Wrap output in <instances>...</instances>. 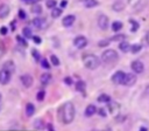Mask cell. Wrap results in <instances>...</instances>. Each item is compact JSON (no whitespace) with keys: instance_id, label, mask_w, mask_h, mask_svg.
Wrapping results in <instances>:
<instances>
[{"instance_id":"obj_1","label":"cell","mask_w":149,"mask_h":131,"mask_svg":"<svg viewBox=\"0 0 149 131\" xmlns=\"http://www.w3.org/2000/svg\"><path fill=\"white\" fill-rule=\"evenodd\" d=\"M59 119L64 123V124H70L73 122L74 116H76V108L73 105L72 102H65L59 109Z\"/></svg>"},{"instance_id":"obj_2","label":"cell","mask_w":149,"mask_h":131,"mask_svg":"<svg viewBox=\"0 0 149 131\" xmlns=\"http://www.w3.org/2000/svg\"><path fill=\"white\" fill-rule=\"evenodd\" d=\"M81 61H83L85 68H87L90 70H94L100 66V60L94 54H88V53L87 54H83Z\"/></svg>"},{"instance_id":"obj_3","label":"cell","mask_w":149,"mask_h":131,"mask_svg":"<svg viewBox=\"0 0 149 131\" xmlns=\"http://www.w3.org/2000/svg\"><path fill=\"white\" fill-rule=\"evenodd\" d=\"M118 58H119V55L114 49H106L101 54V61L106 64L114 63L115 61H118Z\"/></svg>"},{"instance_id":"obj_4","label":"cell","mask_w":149,"mask_h":131,"mask_svg":"<svg viewBox=\"0 0 149 131\" xmlns=\"http://www.w3.org/2000/svg\"><path fill=\"white\" fill-rule=\"evenodd\" d=\"M108 25H109V19L107 15L105 14H99L98 15V26L101 30H106L108 28Z\"/></svg>"},{"instance_id":"obj_5","label":"cell","mask_w":149,"mask_h":131,"mask_svg":"<svg viewBox=\"0 0 149 131\" xmlns=\"http://www.w3.org/2000/svg\"><path fill=\"white\" fill-rule=\"evenodd\" d=\"M73 44H74V47L78 48V49L85 48V47L87 46V39H86V36H84V35H78V36H76L74 40H73Z\"/></svg>"},{"instance_id":"obj_6","label":"cell","mask_w":149,"mask_h":131,"mask_svg":"<svg viewBox=\"0 0 149 131\" xmlns=\"http://www.w3.org/2000/svg\"><path fill=\"white\" fill-rule=\"evenodd\" d=\"M125 75H126V73L125 71H122V70H118V71H115L113 75H112V82L114 83V84H122L123 83V80H125Z\"/></svg>"},{"instance_id":"obj_7","label":"cell","mask_w":149,"mask_h":131,"mask_svg":"<svg viewBox=\"0 0 149 131\" xmlns=\"http://www.w3.org/2000/svg\"><path fill=\"white\" fill-rule=\"evenodd\" d=\"M136 81H137V77H136L135 74H133V73H127V74L125 75V80H123L122 85L132 87V85H134V84L136 83Z\"/></svg>"},{"instance_id":"obj_8","label":"cell","mask_w":149,"mask_h":131,"mask_svg":"<svg viewBox=\"0 0 149 131\" xmlns=\"http://www.w3.org/2000/svg\"><path fill=\"white\" fill-rule=\"evenodd\" d=\"M130 68H132V70H133L135 74H141V73H143V70H144V64H143L141 61H139V60H134V61L130 63Z\"/></svg>"},{"instance_id":"obj_9","label":"cell","mask_w":149,"mask_h":131,"mask_svg":"<svg viewBox=\"0 0 149 131\" xmlns=\"http://www.w3.org/2000/svg\"><path fill=\"white\" fill-rule=\"evenodd\" d=\"M20 81H21V83H22V85H23L24 88H30V87L33 85V83H34V78H33V76L29 75V74L21 75V76H20Z\"/></svg>"},{"instance_id":"obj_10","label":"cell","mask_w":149,"mask_h":131,"mask_svg":"<svg viewBox=\"0 0 149 131\" xmlns=\"http://www.w3.org/2000/svg\"><path fill=\"white\" fill-rule=\"evenodd\" d=\"M74 20H76V16H74L73 14H68V15H65V16L62 19V25H63L64 27H70V26L73 25Z\"/></svg>"},{"instance_id":"obj_11","label":"cell","mask_w":149,"mask_h":131,"mask_svg":"<svg viewBox=\"0 0 149 131\" xmlns=\"http://www.w3.org/2000/svg\"><path fill=\"white\" fill-rule=\"evenodd\" d=\"M9 81H10V73H8L5 69H1L0 70V83L5 85V84L9 83Z\"/></svg>"},{"instance_id":"obj_12","label":"cell","mask_w":149,"mask_h":131,"mask_svg":"<svg viewBox=\"0 0 149 131\" xmlns=\"http://www.w3.org/2000/svg\"><path fill=\"white\" fill-rule=\"evenodd\" d=\"M9 12H10V8H9V6L7 4H1L0 5V19L7 18Z\"/></svg>"},{"instance_id":"obj_13","label":"cell","mask_w":149,"mask_h":131,"mask_svg":"<svg viewBox=\"0 0 149 131\" xmlns=\"http://www.w3.org/2000/svg\"><path fill=\"white\" fill-rule=\"evenodd\" d=\"M44 22H45V19H44V18H40V16L34 18V19H33V21H31L33 26H34L36 29H41V28L43 27Z\"/></svg>"},{"instance_id":"obj_14","label":"cell","mask_w":149,"mask_h":131,"mask_svg":"<svg viewBox=\"0 0 149 131\" xmlns=\"http://www.w3.org/2000/svg\"><path fill=\"white\" fill-rule=\"evenodd\" d=\"M2 69H5V70H7L8 73L13 74V73L15 71V63H14V61H12V60H7V61L3 63Z\"/></svg>"},{"instance_id":"obj_15","label":"cell","mask_w":149,"mask_h":131,"mask_svg":"<svg viewBox=\"0 0 149 131\" xmlns=\"http://www.w3.org/2000/svg\"><path fill=\"white\" fill-rule=\"evenodd\" d=\"M51 78H52V76H51L50 73H43V74L40 76V82H41V84H43V85H48V84L50 83Z\"/></svg>"},{"instance_id":"obj_16","label":"cell","mask_w":149,"mask_h":131,"mask_svg":"<svg viewBox=\"0 0 149 131\" xmlns=\"http://www.w3.org/2000/svg\"><path fill=\"white\" fill-rule=\"evenodd\" d=\"M112 9L115 12H121L125 9V2H122L121 0H116L113 5H112Z\"/></svg>"},{"instance_id":"obj_17","label":"cell","mask_w":149,"mask_h":131,"mask_svg":"<svg viewBox=\"0 0 149 131\" xmlns=\"http://www.w3.org/2000/svg\"><path fill=\"white\" fill-rule=\"evenodd\" d=\"M76 90L81 92L83 95H85V92H86V83L84 81H78L76 83Z\"/></svg>"},{"instance_id":"obj_18","label":"cell","mask_w":149,"mask_h":131,"mask_svg":"<svg viewBox=\"0 0 149 131\" xmlns=\"http://www.w3.org/2000/svg\"><path fill=\"white\" fill-rule=\"evenodd\" d=\"M95 112H97V108H95V105H93V104H88V105L86 106V109H85V116H87V117L93 116Z\"/></svg>"},{"instance_id":"obj_19","label":"cell","mask_w":149,"mask_h":131,"mask_svg":"<svg viewBox=\"0 0 149 131\" xmlns=\"http://www.w3.org/2000/svg\"><path fill=\"white\" fill-rule=\"evenodd\" d=\"M119 109H120V105L116 102H109L108 103V110H109L111 113H113V115L114 113H118Z\"/></svg>"},{"instance_id":"obj_20","label":"cell","mask_w":149,"mask_h":131,"mask_svg":"<svg viewBox=\"0 0 149 131\" xmlns=\"http://www.w3.org/2000/svg\"><path fill=\"white\" fill-rule=\"evenodd\" d=\"M130 47H132V44H129V43H128L126 40L119 43V49H120L121 51H123V53L130 51Z\"/></svg>"},{"instance_id":"obj_21","label":"cell","mask_w":149,"mask_h":131,"mask_svg":"<svg viewBox=\"0 0 149 131\" xmlns=\"http://www.w3.org/2000/svg\"><path fill=\"white\" fill-rule=\"evenodd\" d=\"M34 112H35V105L33 103H27V105H26V115L28 117H31L34 115Z\"/></svg>"},{"instance_id":"obj_22","label":"cell","mask_w":149,"mask_h":131,"mask_svg":"<svg viewBox=\"0 0 149 131\" xmlns=\"http://www.w3.org/2000/svg\"><path fill=\"white\" fill-rule=\"evenodd\" d=\"M22 35H23V37L24 39H33V32H31V29L29 28V27H24V28H22Z\"/></svg>"},{"instance_id":"obj_23","label":"cell","mask_w":149,"mask_h":131,"mask_svg":"<svg viewBox=\"0 0 149 131\" xmlns=\"http://www.w3.org/2000/svg\"><path fill=\"white\" fill-rule=\"evenodd\" d=\"M97 101H98L99 103H109V102H111V97H109L107 94H101V95L98 96Z\"/></svg>"},{"instance_id":"obj_24","label":"cell","mask_w":149,"mask_h":131,"mask_svg":"<svg viewBox=\"0 0 149 131\" xmlns=\"http://www.w3.org/2000/svg\"><path fill=\"white\" fill-rule=\"evenodd\" d=\"M99 5V1L98 0H84V6L86 8H93L95 6Z\"/></svg>"},{"instance_id":"obj_25","label":"cell","mask_w":149,"mask_h":131,"mask_svg":"<svg viewBox=\"0 0 149 131\" xmlns=\"http://www.w3.org/2000/svg\"><path fill=\"white\" fill-rule=\"evenodd\" d=\"M62 12H63V8H61V7H55V8L51 9V16H52L54 19H57V18L61 16Z\"/></svg>"},{"instance_id":"obj_26","label":"cell","mask_w":149,"mask_h":131,"mask_svg":"<svg viewBox=\"0 0 149 131\" xmlns=\"http://www.w3.org/2000/svg\"><path fill=\"white\" fill-rule=\"evenodd\" d=\"M30 12H31L33 14H41V13H42V6H41L40 4H35V5L31 6Z\"/></svg>"},{"instance_id":"obj_27","label":"cell","mask_w":149,"mask_h":131,"mask_svg":"<svg viewBox=\"0 0 149 131\" xmlns=\"http://www.w3.org/2000/svg\"><path fill=\"white\" fill-rule=\"evenodd\" d=\"M123 27V23L121 21H114L112 22V30L113 32H119Z\"/></svg>"},{"instance_id":"obj_28","label":"cell","mask_w":149,"mask_h":131,"mask_svg":"<svg viewBox=\"0 0 149 131\" xmlns=\"http://www.w3.org/2000/svg\"><path fill=\"white\" fill-rule=\"evenodd\" d=\"M129 23L132 25V28H130V32H137V29L140 28V23L136 21V20H134V19H129Z\"/></svg>"},{"instance_id":"obj_29","label":"cell","mask_w":149,"mask_h":131,"mask_svg":"<svg viewBox=\"0 0 149 131\" xmlns=\"http://www.w3.org/2000/svg\"><path fill=\"white\" fill-rule=\"evenodd\" d=\"M50 63H51V66L58 67V66L61 64V61H59V58H58L55 54H51V55H50Z\"/></svg>"},{"instance_id":"obj_30","label":"cell","mask_w":149,"mask_h":131,"mask_svg":"<svg viewBox=\"0 0 149 131\" xmlns=\"http://www.w3.org/2000/svg\"><path fill=\"white\" fill-rule=\"evenodd\" d=\"M125 37H126L125 34H116V35L112 36L109 40L111 41H120V42H122V41H125Z\"/></svg>"},{"instance_id":"obj_31","label":"cell","mask_w":149,"mask_h":131,"mask_svg":"<svg viewBox=\"0 0 149 131\" xmlns=\"http://www.w3.org/2000/svg\"><path fill=\"white\" fill-rule=\"evenodd\" d=\"M142 49V46L140 44V43H135V44H132V47H130V51L133 53V54H137L140 50Z\"/></svg>"},{"instance_id":"obj_32","label":"cell","mask_w":149,"mask_h":131,"mask_svg":"<svg viewBox=\"0 0 149 131\" xmlns=\"http://www.w3.org/2000/svg\"><path fill=\"white\" fill-rule=\"evenodd\" d=\"M43 126H44V124H43V120H42V119H40V118L35 119V122H34V127H35V129H37V130H42Z\"/></svg>"},{"instance_id":"obj_33","label":"cell","mask_w":149,"mask_h":131,"mask_svg":"<svg viewBox=\"0 0 149 131\" xmlns=\"http://www.w3.org/2000/svg\"><path fill=\"white\" fill-rule=\"evenodd\" d=\"M16 41H17V42H19V43H20V44H21V46L23 47V48H26V47H28V43H27V40H26V39H23V37H22L21 35H17V36H16Z\"/></svg>"},{"instance_id":"obj_34","label":"cell","mask_w":149,"mask_h":131,"mask_svg":"<svg viewBox=\"0 0 149 131\" xmlns=\"http://www.w3.org/2000/svg\"><path fill=\"white\" fill-rule=\"evenodd\" d=\"M109 43H111V40L105 39V40H100V41L98 42V46H99V47H101V48H105V47H108V46H109Z\"/></svg>"},{"instance_id":"obj_35","label":"cell","mask_w":149,"mask_h":131,"mask_svg":"<svg viewBox=\"0 0 149 131\" xmlns=\"http://www.w3.org/2000/svg\"><path fill=\"white\" fill-rule=\"evenodd\" d=\"M31 55H33L35 61H41V54H40V51L37 49H33L31 50Z\"/></svg>"},{"instance_id":"obj_36","label":"cell","mask_w":149,"mask_h":131,"mask_svg":"<svg viewBox=\"0 0 149 131\" xmlns=\"http://www.w3.org/2000/svg\"><path fill=\"white\" fill-rule=\"evenodd\" d=\"M56 5H57V1H56V0H47V2H45V6H47L49 9L55 8Z\"/></svg>"},{"instance_id":"obj_37","label":"cell","mask_w":149,"mask_h":131,"mask_svg":"<svg viewBox=\"0 0 149 131\" xmlns=\"http://www.w3.org/2000/svg\"><path fill=\"white\" fill-rule=\"evenodd\" d=\"M41 67H43L44 69H49V68L51 67V63H49V61L43 57V58L41 60Z\"/></svg>"},{"instance_id":"obj_38","label":"cell","mask_w":149,"mask_h":131,"mask_svg":"<svg viewBox=\"0 0 149 131\" xmlns=\"http://www.w3.org/2000/svg\"><path fill=\"white\" fill-rule=\"evenodd\" d=\"M44 97H45V91H38L37 94H36V99L38 101V102H42L43 99H44Z\"/></svg>"},{"instance_id":"obj_39","label":"cell","mask_w":149,"mask_h":131,"mask_svg":"<svg viewBox=\"0 0 149 131\" xmlns=\"http://www.w3.org/2000/svg\"><path fill=\"white\" fill-rule=\"evenodd\" d=\"M19 18L21 19V20H26L27 19V14H26V12L23 11V9H19Z\"/></svg>"},{"instance_id":"obj_40","label":"cell","mask_w":149,"mask_h":131,"mask_svg":"<svg viewBox=\"0 0 149 131\" xmlns=\"http://www.w3.org/2000/svg\"><path fill=\"white\" fill-rule=\"evenodd\" d=\"M7 33H8V27L1 26L0 27V35H7Z\"/></svg>"},{"instance_id":"obj_41","label":"cell","mask_w":149,"mask_h":131,"mask_svg":"<svg viewBox=\"0 0 149 131\" xmlns=\"http://www.w3.org/2000/svg\"><path fill=\"white\" fill-rule=\"evenodd\" d=\"M127 2H128L129 6H132V7H136V6L139 5L140 0H127Z\"/></svg>"},{"instance_id":"obj_42","label":"cell","mask_w":149,"mask_h":131,"mask_svg":"<svg viewBox=\"0 0 149 131\" xmlns=\"http://www.w3.org/2000/svg\"><path fill=\"white\" fill-rule=\"evenodd\" d=\"M5 51H6V48H5V44H3V42L0 40V58H1V56L5 54Z\"/></svg>"},{"instance_id":"obj_43","label":"cell","mask_w":149,"mask_h":131,"mask_svg":"<svg viewBox=\"0 0 149 131\" xmlns=\"http://www.w3.org/2000/svg\"><path fill=\"white\" fill-rule=\"evenodd\" d=\"M97 112H98V115H100L101 117H106V116H107V113H106V111H105V109H102V108H100V109H98V110H97Z\"/></svg>"},{"instance_id":"obj_44","label":"cell","mask_w":149,"mask_h":131,"mask_svg":"<svg viewBox=\"0 0 149 131\" xmlns=\"http://www.w3.org/2000/svg\"><path fill=\"white\" fill-rule=\"evenodd\" d=\"M33 41H34L36 44H40V43L42 42V39H41L40 36H37V35H34V36H33Z\"/></svg>"},{"instance_id":"obj_45","label":"cell","mask_w":149,"mask_h":131,"mask_svg":"<svg viewBox=\"0 0 149 131\" xmlns=\"http://www.w3.org/2000/svg\"><path fill=\"white\" fill-rule=\"evenodd\" d=\"M64 83H65L66 85H71V84L73 83V81H72L71 77H65V78H64Z\"/></svg>"},{"instance_id":"obj_46","label":"cell","mask_w":149,"mask_h":131,"mask_svg":"<svg viewBox=\"0 0 149 131\" xmlns=\"http://www.w3.org/2000/svg\"><path fill=\"white\" fill-rule=\"evenodd\" d=\"M22 1H24V2H27V4H33V5H35V4L38 2L40 0H22Z\"/></svg>"},{"instance_id":"obj_47","label":"cell","mask_w":149,"mask_h":131,"mask_svg":"<svg viewBox=\"0 0 149 131\" xmlns=\"http://www.w3.org/2000/svg\"><path fill=\"white\" fill-rule=\"evenodd\" d=\"M47 129H48V131H55V129H54V125H52V124H48V125H47Z\"/></svg>"},{"instance_id":"obj_48","label":"cell","mask_w":149,"mask_h":131,"mask_svg":"<svg viewBox=\"0 0 149 131\" xmlns=\"http://www.w3.org/2000/svg\"><path fill=\"white\" fill-rule=\"evenodd\" d=\"M66 4H68V2H66V0H63V1L61 2V8H64V7L66 6Z\"/></svg>"},{"instance_id":"obj_49","label":"cell","mask_w":149,"mask_h":131,"mask_svg":"<svg viewBox=\"0 0 149 131\" xmlns=\"http://www.w3.org/2000/svg\"><path fill=\"white\" fill-rule=\"evenodd\" d=\"M146 92L149 95V84H148V85H147V88H146Z\"/></svg>"},{"instance_id":"obj_50","label":"cell","mask_w":149,"mask_h":131,"mask_svg":"<svg viewBox=\"0 0 149 131\" xmlns=\"http://www.w3.org/2000/svg\"><path fill=\"white\" fill-rule=\"evenodd\" d=\"M146 37H147V42H148V44H149V32L147 33V36H146Z\"/></svg>"},{"instance_id":"obj_51","label":"cell","mask_w":149,"mask_h":131,"mask_svg":"<svg viewBox=\"0 0 149 131\" xmlns=\"http://www.w3.org/2000/svg\"><path fill=\"white\" fill-rule=\"evenodd\" d=\"M140 131H148V130H147V127H141Z\"/></svg>"},{"instance_id":"obj_52","label":"cell","mask_w":149,"mask_h":131,"mask_svg":"<svg viewBox=\"0 0 149 131\" xmlns=\"http://www.w3.org/2000/svg\"><path fill=\"white\" fill-rule=\"evenodd\" d=\"M104 131H112L111 129H106V130H104Z\"/></svg>"},{"instance_id":"obj_53","label":"cell","mask_w":149,"mask_h":131,"mask_svg":"<svg viewBox=\"0 0 149 131\" xmlns=\"http://www.w3.org/2000/svg\"><path fill=\"white\" fill-rule=\"evenodd\" d=\"M0 101H1V94H0Z\"/></svg>"},{"instance_id":"obj_54","label":"cell","mask_w":149,"mask_h":131,"mask_svg":"<svg viewBox=\"0 0 149 131\" xmlns=\"http://www.w3.org/2000/svg\"><path fill=\"white\" fill-rule=\"evenodd\" d=\"M91 131H97V130H91Z\"/></svg>"},{"instance_id":"obj_55","label":"cell","mask_w":149,"mask_h":131,"mask_svg":"<svg viewBox=\"0 0 149 131\" xmlns=\"http://www.w3.org/2000/svg\"><path fill=\"white\" fill-rule=\"evenodd\" d=\"M0 109H1V106H0Z\"/></svg>"}]
</instances>
